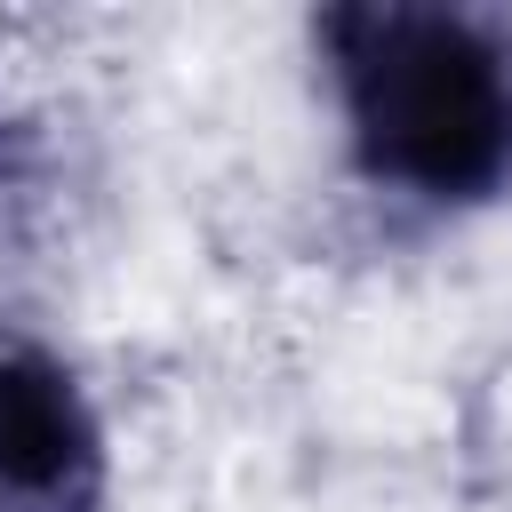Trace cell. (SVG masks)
<instances>
[{"mask_svg":"<svg viewBox=\"0 0 512 512\" xmlns=\"http://www.w3.org/2000/svg\"><path fill=\"white\" fill-rule=\"evenodd\" d=\"M104 424L64 360L0 344V512H96Z\"/></svg>","mask_w":512,"mask_h":512,"instance_id":"obj_2","label":"cell"},{"mask_svg":"<svg viewBox=\"0 0 512 512\" xmlns=\"http://www.w3.org/2000/svg\"><path fill=\"white\" fill-rule=\"evenodd\" d=\"M352 160L432 208L512 184V56L440 8H336L320 24Z\"/></svg>","mask_w":512,"mask_h":512,"instance_id":"obj_1","label":"cell"}]
</instances>
